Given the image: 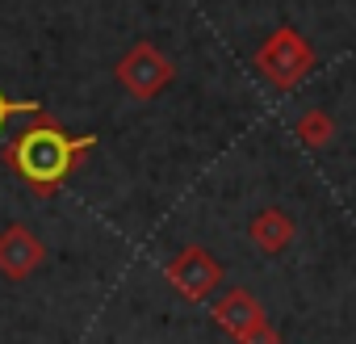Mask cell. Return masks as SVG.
Returning <instances> with one entry per match:
<instances>
[{
	"label": "cell",
	"mask_w": 356,
	"mask_h": 344,
	"mask_svg": "<svg viewBox=\"0 0 356 344\" xmlns=\"http://www.w3.org/2000/svg\"><path fill=\"white\" fill-rule=\"evenodd\" d=\"M88 147H92V134H84V139H67L51 118H38L22 139L9 143L5 164H9L13 172H22L34 194L47 198V194L59 189V181L67 177V172L84 159Z\"/></svg>",
	"instance_id": "1"
},
{
	"label": "cell",
	"mask_w": 356,
	"mask_h": 344,
	"mask_svg": "<svg viewBox=\"0 0 356 344\" xmlns=\"http://www.w3.org/2000/svg\"><path fill=\"white\" fill-rule=\"evenodd\" d=\"M118 84L138 97V101H151L159 97L168 84H172V63L163 59V51H155L151 42H138L130 47L122 59H118Z\"/></svg>",
	"instance_id": "2"
},
{
	"label": "cell",
	"mask_w": 356,
	"mask_h": 344,
	"mask_svg": "<svg viewBox=\"0 0 356 344\" xmlns=\"http://www.w3.org/2000/svg\"><path fill=\"white\" fill-rule=\"evenodd\" d=\"M42 256H47V248L26 223H9L5 231H0V277L26 281V277L38 273Z\"/></svg>",
	"instance_id": "3"
},
{
	"label": "cell",
	"mask_w": 356,
	"mask_h": 344,
	"mask_svg": "<svg viewBox=\"0 0 356 344\" xmlns=\"http://www.w3.org/2000/svg\"><path fill=\"white\" fill-rule=\"evenodd\" d=\"M168 281L181 290L185 298H206L214 286H218V265L202 252V248H185L181 256H176L172 265H168Z\"/></svg>",
	"instance_id": "4"
},
{
	"label": "cell",
	"mask_w": 356,
	"mask_h": 344,
	"mask_svg": "<svg viewBox=\"0 0 356 344\" xmlns=\"http://www.w3.org/2000/svg\"><path fill=\"white\" fill-rule=\"evenodd\" d=\"M252 235H256V244H260V248H268V252H273V248H281V244H285L289 227H285V219H281V214H260V219H256V227H252Z\"/></svg>",
	"instance_id": "5"
},
{
	"label": "cell",
	"mask_w": 356,
	"mask_h": 344,
	"mask_svg": "<svg viewBox=\"0 0 356 344\" xmlns=\"http://www.w3.org/2000/svg\"><path fill=\"white\" fill-rule=\"evenodd\" d=\"M17 114H38V105L34 101H9L5 93H0V130H5V122L17 118Z\"/></svg>",
	"instance_id": "6"
}]
</instances>
